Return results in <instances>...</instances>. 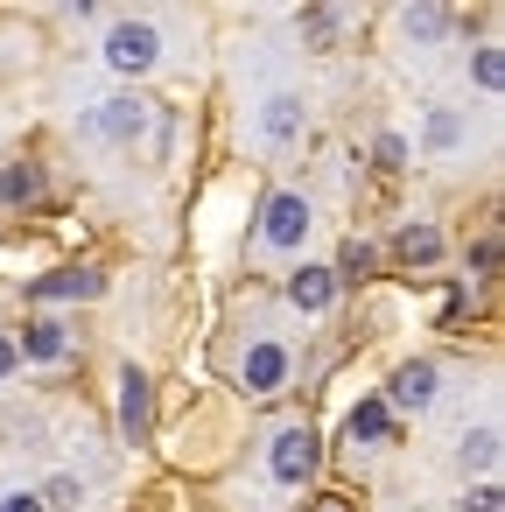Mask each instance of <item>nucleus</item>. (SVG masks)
Here are the masks:
<instances>
[{
  "label": "nucleus",
  "instance_id": "412c9836",
  "mask_svg": "<svg viewBox=\"0 0 505 512\" xmlns=\"http://www.w3.org/2000/svg\"><path fill=\"white\" fill-rule=\"evenodd\" d=\"M379 169H407V141L400 134H379Z\"/></svg>",
  "mask_w": 505,
  "mask_h": 512
},
{
  "label": "nucleus",
  "instance_id": "f257e3e1",
  "mask_svg": "<svg viewBox=\"0 0 505 512\" xmlns=\"http://www.w3.org/2000/svg\"><path fill=\"white\" fill-rule=\"evenodd\" d=\"M309 225H316V211H309L302 190H274V197L260 204V246H267V253H295V246L309 239Z\"/></svg>",
  "mask_w": 505,
  "mask_h": 512
},
{
  "label": "nucleus",
  "instance_id": "f3484780",
  "mask_svg": "<svg viewBox=\"0 0 505 512\" xmlns=\"http://www.w3.org/2000/svg\"><path fill=\"white\" fill-rule=\"evenodd\" d=\"M456 141H463V120H456V113H428V148H435V155H449Z\"/></svg>",
  "mask_w": 505,
  "mask_h": 512
},
{
  "label": "nucleus",
  "instance_id": "f8f14e48",
  "mask_svg": "<svg viewBox=\"0 0 505 512\" xmlns=\"http://www.w3.org/2000/svg\"><path fill=\"white\" fill-rule=\"evenodd\" d=\"M386 428H393V407H386V400H358V407L344 414V435H351V442H386Z\"/></svg>",
  "mask_w": 505,
  "mask_h": 512
},
{
  "label": "nucleus",
  "instance_id": "dca6fc26",
  "mask_svg": "<svg viewBox=\"0 0 505 512\" xmlns=\"http://www.w3.org/2000/svg\"><path fill=\"white\" fill-rule=\"evenodd\" d=\"M372 267H379V253H372L365 239H351V246H344V260H337L330 274H337V281H358V274H372Z\"/></svg>",
  "mask_w": 505,
  "mask_h": 512
},
{
  "label": "nucleus",
  "instance_id": "9b49d317",
  "mask_svg": "<svg viewBox=\"0 0 505 512\" xmlns=\"http://www.w3.org/2000/svg\"><path fill=\"white\" fill-rule=\"evenodd\" d=\"M288 302H295L302 316H323V309L337 302V274H330V267H302V274H288Z\"/></svg>",
  "mask_w": 505,
  "mask_h": 512
},
{
  "label": "nucleus",
  "instance_id": "39448f33",
  "mask_svg": "<svg viewBox=\"0 0 505 512\" xmlns=\"http://www.w3.org/2000/svg\"><path fill=\"white\" fill-rule=\"evenodd\" d=\"M267 470L281 477V484H309L316 477V428H281L274 435V449H267Z\"/></svg>",
  "mask_w": 505,
  "mask_h": 512
},
{
  "label": "nucleus",
  "instance_id": "1a4fd4ad",
  "mask_svg": "<svg viewBox=\"0 0 505 512\" xmlns=\"http://www.w3.org/2000/svg\"><path fill=\"white\" fill-rule=\"evenodd\" d=\"M435 393H442V372L428 365V358H414V365H400L393 372V386H386V407H435Z\"/></svg>",
  "mask_w": 505,
  "mask_h": 512
},
{
  "label": "nucleus",
  "instance_id": "6ab92c4d",
  "mask_svg": "<svg viewBox=\"0 0 505 512\" xmlns=\"http://www.w3.org/2000/svg\"><path fill=\"white\" fill-rule=\"evenodd\" d=\"M400 29H407V36H442V29H449V15H442V8H407V15H400Z\"/></svg>",
  "mask_w": 505,
  "mask_h": 512
},
{
  "label": "nucleus",
  "instance_id": "a211bd4d",
  "mask_svg": "<svg viewBox=\"0 0 505 512\" xmlns=\"http://www.w3.org/2000/svg\"><path fill=\"white\" fill-rule=\"evenodd\" d=\"M463 463H477V470L498 463V428H470V435H463Z\"/></svg>",
  "mask_w": 505,
  "mask_h": 512
},
{
  "label": "nucleus",
  "instance_id": "20e7f679",
  "mask_svg": "<svg viewBox=\"0 0 505 512\" xmlns=\"http://www.w3.org/2000/svg\"><path fill=\"white\" fill-rule=\"evenodd\" d=\"M288 372H295V358H288V344H274V337H253L246 358H239V386L260 393V400H274V393L288 386Z\"/></svg>",
  "mask_w": 505,
  "mask_h": 512
},
{
  "label": "nucleus",
  "instance_id": "4be33fe9",
  "mask_svg": "<svg viewBox=\"0 0 505 512\" xmlns=\"http://www.w3.org/2000/svg\"><path fill=\"white\" fill-rule=\"evenodd\" d=\"M470 267H477V274H491V267H498V232H484V239L470 246Z\"/></svg>",
  "mask_w": 505,
  "mask_h": 512
},
{
  "label": "nucleus",
  "instance_id": "0eeeda50",
  "mask_svg": "<svg viewBox=\"0 0 505 512\" xmlns=\"http://www.w3.org/2000/svg\"><path fill=\"white\" fill-rule=\"evenodd\" d=\"M302 127H309V106H302L295 92L260 99V141H267V148H295V141H302Z\"/></svg>",
  "mask_w": 505,
  "mask_h": 512
},
{
  "label": "nucleus",
  "instance_id": "2eb2a0df",
  "mask_svg": "<svg viewBox=\"0 0 505 512\" xmlns=\"http://www.w3.org/2000/svg\"><path fill=\"white\" fill-rule=\"evenodd\" d=\"M36 498H43V512H78V498H85V484H78V477H50V484H43Z\"/></svg>",
  "mask_w": 505,
  "mask_h": 512
},
{
  "label": "nucleus",
  "instance_id": "ddd939ff",
  "mask_svg": "<svg viewBox=\"0 0 505 512\" xmlns=\"http://www.w3.org/2000/svg\"><path fill=\"white\" fill-rule=\"evenodd\" d=\"M393 253H400L407 267H428V260H442V232H435V225H400Z\"/></svg>",
  "mask_w": 505,
  "mask_h": 512
},
{
  "label": "nucleus",
  "instance_id": "9d476101",
  "mask_svg": "<svg viewBox=\"0 0 505 512\" xmlns=\"http://www.w3.org/2000/svg\"><path fill=\"white\" fill-rule=\"evenodd\" d=\"M106 281L92 274V267H57V274H43V281H29V302H85V295H99Z\"/></svg>",
  "mask_w": 505,
  "mask_h": 512
},
{
  "label": "nucleus",
  "instance_id": "a878e982",
  "mask_svg": "<svg viewBox=\"0 0 505 512\" xmlns=\"http://www.w3.org/2000/svg\"><path fill=\"white\" fill-rule=\"evenodd\" d=\"M15 365H22V358H15V337H8V330H0V379H8Z\"/></svg>",
  "mask_w": 505,
  "mask_h": 512
},
{
  "label": "nucleus",
  "instance_id": "7ed1b4c3",
  "mask_svg": "<svg viewBox=\"0 0 505 512\" xmlns=\"http://www.w3.org/2000/svg\"><path fill=\"white\" fill-rule=\"evenodd\" d=\"M141 127H148V99H134V92H113V99H99L92 113H85V134L92 141H141Z\"/></svg>",
  "mask_w": 505,
  "mask_h": 512
},
{
  "label": "nucleus",
  "instance_id": "4468645a",
  "mask_svg": "<svg viewBox=\"0 0 505 512\" xmlns=\"http://www.w3.org/2000/svg\"><path fill=\"white\" fill-rule=\"evenodd\" d=\"M0 197H8V204H36L43 197V169L36 162H15L8 176H0Z\"/></svg>",
  "mask_w": 505,
  "mask_h": 512
},
{
  "label": "nucleus",
  "instance_id": "f03ea898",
  "mask_svg": "<svg viewBox=\"0 0 505 512\" xmlns=\"http://www.w3.org/2000/svg\"><path fill=\"white\" fill-rule=\"evenodd\" d=\"M106 64H113L120 78H148V71L162 64L155 22H113V29H106Z\"/></svg>",
  "mask_w": 505,
  "mask_h": 512
},
{
  "label": "nucleus",
  "instance_id": "b1692460",
  "mask_svg": "<svg viewBox=\"0 0 505 512\" xmlns=\"http://www.w3.org/2000/svg\"><path fill=\"white\" fill-rule=\"evenodd\" d=\"M302 29H309V36H330V29H337V15H330V8H309V15H302Z\"/></svg>",
  "mask_w": 505,
  "mask_h": 512
},
{
  "label": "nucleus",
  "instance_id": "bb28decb",
  "mask_svg": "<svg viewBox=\"0 0 505 512\" xmlns=\"http://www.w3.org/2000/svg\"><path fill=\"white\" fill-rule=\"evenodd\" d=\"M316 512H344V505H337V498H316Z\"/></svg>",
  "mask_w": 505,
  "mask_h": 512
},
{
  "label": "nucleus",
  "instance_id": "6e6552de",
  "mask_svg": "<svg viewBox=\"0 0 505 512\" xmlns=\"http://www.w3.org/2000/svg\"><path fill=\"white\" fill-rule=\"evenodd\" d=\"M15 358L64 365V358H71V323H57V316H36V323H22V337H15Z\"/></svg>",
  "mask_w": 505,
  "mask_h": 512
},
{
  "label": "nucleus",
  "instance_id": "aec40b11",
  "mask_svg": "<svg viewBox=\"0 0 505 512\" xmlns=\"http://www.w3.org/2000/svg\"><path fill=\"white\" fill-rule=\"evenodd\" d=\"M477 85H484V92H498V85H505V57H498V43H484V50H477Z\"/></svg>",
  "mask_w": 505,
  "mask_h": 512
},
{
  "label": "nucleus",
  "instance_id": "423d86ee",
  "mask_svg": "<svg viewBox=\"0 0 505 512\" xmlns=\"http://www.w3.org/2000/svg\"><path fill=\"white\" fill-rule=\"evenodd\" d=\"M148 428H155V379L141 365H127L120 372V435L127 442H148Z\"/></svg>",
  "mask_w": 505,
  "mask_h": 512
},
{
  "label": "nucleus",
  "instance_id": "5701e85b",
  "mask_svg": "<svg viewBox=\"0 0 505 512\" xmlns=\"http://www.w3.org/2000/svg\"><path fill=\"white\" fill-rule=\"evenodd\" d=\"M0 512H43V498H36V491H8V498H0Z\"/></svg>",
  "mask_w": 505,
  "mask_h": 512
},
{
  "label": "nucleus",
  "instance_id": "393cba45",
  "mask_svg": "<svg viewBox=\"0 0 505 512\" xmlns=\"http://www.w3.org/2000/svg\"><path fill=\"white\" fill-rule=\"evenodd\" d=\"M463 505H470V512H498V484H477Z\"/></svg>",
  "mask_w": 505,
  "mask_h": 512
}]
</instances>
